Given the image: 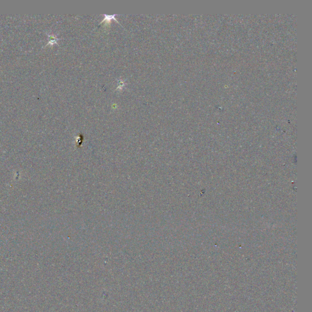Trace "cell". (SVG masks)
Wrapping results in <instances>:
<instances>
[{
    "instance_id": "cell-1",
    "label": "cell",
    "mask_w": 312,
    "mask_h": 312,
    "mask_svg": "<svg viewBox=\"0 0 312 312\" xmlns=\"http://www.w3.org/2000/svg\"><path fill=\"white\" fill-rule=\"evenodd\" d=\"M102 16H103L104 17V18L103 20L101 21L100 22V24L102 23V22H104V21H105L106 23V24H107V25H109V23H110L111 21H112V20H115V21H116L117 23H120V22L118 21L117 20H116V18H115V17L117 16V14H114V15H112V16H108V15H107V14H102Z\"/></svg>"
},
{
    "instance_id": "cell-2",
    "label": "cell",
    "mask_w": 312,
    "mask_h": 312,
    "mask_svg": "<svg viewBox=\"0 0 312 312\" xmlns=\"http://www.w3.org/2000/svg\"><path fill=\"white\" fill-rule=\"evenodd\" d=\"M126 83H125V80H123V79H120L118 80V85L117 87V88H116V90H121L124 87H125L126 85Z\"/></svg>"
}]
</instances>
